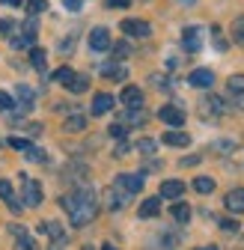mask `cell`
I'll return each instance as SVG.
<instances>
[{"label": "cell", "instance_id": "1", "mask_svg": "<svg viewBox=\"0 0 244 250\" xmlns=\"http://www.w3.org/2000/svg\"><path fill=\"white\" fill-rule=\"evenodd\" d=\"M60 206L69 211L72 227H86V224H93V217L99 214V200L89 188H78L75 194L60 197Z\"/></svg>", "mask_w": 244, "mask_h": 250}, {"label": "cell", "instance_id": "2", "mask_svg": "<svg viewBox=\"0 0 244 250\" xmlns=\"http://www.w3.org/2000/svg\"><path fill=\"white\" fill-rule=\"evenodd\" d=\"M18 179H21V203L36 208L42 203V185L36 179H30V176H18Z\"/></svg>", "mask_w": 244, "mask_h": 250}, {"label": "cell", "instance_id": "3", "mask_svg": "<svg viewBox=\"0 0 244 250\" xmlns=\"http://www.w3.org/2000/svg\"><path fill=\"white\" fill-rule=\"evenodd\" d=\"M226 113V102L221 99V96H205L203 102H200V116H211V119H215V116H224Z\"/></svg>", "mask_w": 244, "mask_h": 250}, {"label": "cell", "instance_id": "4", "mask_svg": "<svg viewBox=\"0 0 244 250\" xmlns=\"http://www.w3.org/2000/svg\"><path fill=\"white\" fill-rule=\"evenodd\" d=\"M113 185H119L125 194H140L143 191V176L140 173H119Z\"/></svg>", "mask_w": 244, "mask_h": 250}, {"label": "cell", "instance_id": "5", "mask_svg": "<svg viewBox=\"0 0 244 250\" xmlns=\"http://www.w3.org/2000/svg\"><path fill=\"white\" fill-rule=\"evenodd\" d=\"M122 33H125V36H134V39H146V36H152V27H149L146 21L125 18V21H122Z\"/></svg>", "mask_w": 244, "mask_h": 250}, {"label": "cell", "instance_id": "6", "mask_svg": "<svg viewBox=\"0 0 244 250\" xmlns=\"http://www.w3.org/2000/svg\"><path fill=\"white\" fill-rule=\"evenodd\" d=\"M158 119L167 122V125H173V128H179V125H185V110L176 107V104H164L158 110Z\"/></svg>", "mask_w": 244, "mask_h": 250}, {"label": "cell", "instance_id": "7", "mask_svg": "<svg viewBox=\"0 0 244 250\" xmlns=\"http://www.w3.org/2000/svg\"><path fill=\"white\" fill-rule=\"evenodd\" d=\"M182 45H185V51L197 54L203 48V30L200 27H185L182 30Z\"/></svg>", "mask_w": 244, "mask_h": 250}, {"label": "cell", "instance_id": "8", "mask_svg": "<svg viewBox=\"0 0 244 250\" xmlns=\"http://www.w3.org/2000/svg\"><path fill=\"white\" fill-rule=\"evenodd\" d=\"M89 48L93 51H110V30L107 27H96L89 33Z\"/></svg>", "mask_w": 244, "mask_h": 250}, {"label": "cell", "instance_id": "9", "mask_svg": "<svg viewBox=\"0 0 244 250\" xmlns=\"http://www.w3.org/2000/svg\"><path fill=\"white\" fill-rule=\"evenodd\" d=\"M125 200H128V194L122 191L119 185H113V188H107V191H104V203H107L110 211H119L122 206H125Z\"/></svg>", "mask_w": 244, "mask_h": 250}, {"label": "cell", "instance_id": "10", "mask_svg": "<svg viewBox=\"0 0 244 250\" xmlns=\"http://www.w3.org/2000/svg\"><path fill=\"white\" fill-rule=\"evenodd\" d=\"M226 89H229V96H232V102L244 110V75H232L229 81H226Z\"/></svg>", "mask_w": 244, "mask_h": 250}, {"label": "cell", "instance_id": "11", "mask_svg": "<svg viewBox=\"0 0 244 250\" xmlns=\"http://www.w3.org/2000/svg\"><path fill=\"white\" fill-rule=\"evenodd\" d=\"M188 83L197 86V89H208L211 83H215V72H211V69H194L191 78H188Z\"/></svg>", "mask_w": 244, "mask_h": 250}, {"label": "cell", "instance_id": "12", "mask_svg": "<svg viewBox=\"0 0 244 250\" xmlns=\"http://www.w3.org/2000/svg\"><path fill=\"white\" fill-rule=\"evenodd\" d=\"M42 235H48L51 241H57V244H63L66 241V232H63V227H60V224H54V221H45V224H39L36 227Z\"/></svg>", "mask_w": 244, "mask_h": 250}, {"label": "cell", "instance_id": "13", "mask_svg": "<svg viewBox=\"0 0 244 250\" xmlns=\"http://www.w3.org/2000/svg\"><path fill=\"white\" fill-rule=\"evenodd\" d=\"M113 104H116V99L110 96V92H99V96L93 99V116H104Z\"/></svg>", "mask_w": 244, "mask_h": 250}, {"label": "cell", "instance_id": "14", "mask_svg": "<svg viewBox=\"0 0 244 250\" xmlns=\"http://www.w3.org/2000/svg\"><path fill=\"white\" fill-rule=\"evenodd\" d=\"M182 194H185V185H182V182H176V179L161 182V197L164 200H179Z\"/></svg>", "mask_w": 244, "mask_h": 250}, {"label": "cell", "instance_id": "15", "mask_svg": "<svg viewBox=\"0 0 244 250\" xmlns=\"http://www.w3.org/2000/svg\"><path fill=\"white\" fill-rule=\"evenodd\" d=\"M36 33H39V21H36V15H30L27 21H24V27H21V39H24V45H33L36 42Z\"/></svg>", "mask_w": 244, "mask_h": 250}, {"label": "cell", "instance_id": "16", "mask_svg": "<svg viewBox=\"0 0 244 250\" xmlns=\"http://www.w3.org/2000/svg\"><path fill=\"white\" fill-rule=\"evenodd\" d=\"M0 197H3V203L18 214L21 211V203H18V197H15V191H12V185L6 182V179H0Z\"/></svg>", "mask_w": 244, "mask_h": 250}, {"label": "cell", "instance_id": "17", "mask_svg": "<svg viewBox=\"0 0 244 250\" xmlns=\"http://www.w3.org/2000/svg\"><path fill=\"white\" fill-rule=\"evenodd\" d=\"M224 203H226V208H229V211L244 214V188H235V191H229Z\"/></svg>", "mask_w": 244, "mask_h": 250}, {"label": "cell", "instance_id": "18", "mask_svg": "<svg viewBox=\"0 0 244 250\" xmlns=\"http://www.w3.org/2000/svg\"><path fill=\"white\" fill-rule=\"evenodd\" d=\"M15 96H18V102H21V104H18L21 113H27L30 107H33V89H30L27 83H18V86H15Z\"/></svg>", "mask_w": 244, "mask_h": 250}, {"label": "cell", "instance_id": "19", "mask_svg": "<svg viewBox=\"0 0 244 250\" xmlns=\"http://www.w3.org/2000/svg\"><path fill=\"white\" fill-rule=\"evenodd\" d=\"M119 99H122V104H128V107H140V104H143V92H140L137 86H125Z\"/></svg>", "mask_w": 244, "mask_h": 250}, {"label": "cell", "instance_id": "20", "mask_svg": "<svg viewBox=\"0 0 244 250\" xmlns=\"http://www.w3.org/2000/svg\"><path fill=\"white\" fill-rule=\"evenodd\" d=\"M102 75H104L107 81H125V78H128L125 66H116V62H104V66H102Z\"/></svg>", "mask_w": 244, "mask_h": 250}, {"label": "cell", "instance_id": "21", "mask_svg": "<svg viewBox=\"0 0 244 250\" xmlns=\"http://www.w3.org/2000/svg\"><path fill=\"white\" fill-rule=\"evenodd\" d=\"M122 122H128V125H143V122H146V110H143V104H140V107H128L125 113H122Z\"/></svg>", "mask_w": 244, "mask_h": 250}, {"label": "cell", "instance_id": "22", "mask_svg": "<svg viewBox=\"0 0 244 250\" xmlns=\"http://www.w3.org/2000/svg\"><path fill=\"white\" fill-rule=\"evenodd\" d=\"M63 128H66V131H72V134H78V131H86V116H81V113L69 116V119L63 122Z\"/></svg>", "mask_w": 244, "mask_h": 250}, {"label": "cell", "instance_id": "23", "mask_svg": "<svg viewBox=\"0 0 244 250\" xmlns=\"http://www.w3.org/2000/svg\"><path fill=\"white\" fill-rule=\"evenodd\" d=\"M158 211H161V200H158V197L143 200V206H140V217H155Z\"/></svg>", "mask_w": 244, "mask_h": 250}, {"label": "cell", "instance_id": "24", "mask_svg": "<svg viewBox=\"0 0 244 250\" xmlns=\"http://www.w3.org/2000/svg\"><path fill=\"white\" fill-rule=\"evenodd\" d=\"M164 143H167V146H188L191 137H188L185 131H167V134H164Z\"/></svg>", "mask_w": 244, "mask_h": 250}, {"label": "cell", "instance_id": "25", "mask_svg": "<svg viewBox=\"0 0 244 250\" xmlns=\"http://www.w3.org/2000/svg\"><path fill=\"white\" fill-rule=\"evenodd\" d=\"M66 89H69V92H75V96H81V92H86V89H89V78H86V75H75V78H72V83H69Z\"/></svg>", "mask_w": 244, "mask_h": 250}, {"label": "cell", "instance_id": "26", "mask_svg": "<svg viewBox=\"0 0 244 250\" xmlns=\"http://www.w3.org/2000/svg\"><path fill=\"white\" fill-rule=\"evenodd\" d=\"M45 62H48V57H45L42 48H33V51H30V66H33L36 72H45Z\"/></svg>", "mask_w": 244, "mask_h": 250}, {"label": "cell", "instance_id": "27", "mask_svg": "<svg viewBox=\"0 0 244 250\" xmlns=\"http://www.w3.org/2000/svg\"><path fill=\"white\" fill-rule=\"evenodd\" d=\"M194 191L197 194H211V191H215V179H208V176L194 179Z\"/></svg>", "mask_w": 244, "mask_h": 250}, {"label": "cell", "instance_id": "28", "mask_svg": "<svg viewBox=\"0 0 244 250\" xmlns=\"http://www.w3.org/2000/svg\"><path fill=\"white\" fill-rule=\"evenodd\" d=\"M173 217H176L179 224H188V221H191V208H188V203H176V206H173Z\"/></svg>", "mask_w": 244, "mask_h": 250}, {"label": "cell", "instance_id": "29", "mask_svg": "<svg viewBox=\"0 0 244 250\" xmlns=\"http://www.w3.org/2000/svg\"><path fill=\"white\" fill-rule=\"evenodd\" d=\"M72 78H75V72H72L69 66H63V69H57V72H54V81H57V83H63V86H69Z\"/></svg>", "mask_w": 244, "mask_h": 250}, {"label": "cell", "instance_id": "30", "mask_svg": "<svg viewBox=\"0 0 244 250\" xmlns=\"http://www.w3.org/2000/svg\"><path fill=\"white\" fill-rule=\"evenodd\" d=\"M232 36H235V42H238V45H244V15H241V18H235V24H232Z\"/></svg>", "mask_w": 244, "mask_h": 250}, {"label": "cell", "instance_id": "31", "mask_svg": "<svg viewBox=\"0 0 244 250\" xmlns=\"http://www.w3.org/2000/svg\"><path fill=\"white\" fill-rule=\"evenodd\" d=\"M27 9H30V15H39L48 9V0H27Z\"/></svg>", "mask_w": 244, "mask_h": 250}, {"label": "cell", "instance_id": "32", "mask_svg": "<svg viewBox=\"0 0 244 250\" xmlns=\"http://www.w3.org/2000/svg\"><path fill=\"white\" fill-rule=\"evenodd\" d=\"M12 107H18V104H15V99L9 96V92H0V110H3V113H9Z\"/></svg>", "mask_w": 244, "mask_h": 250}, {"label": "cell", "instance_id": "33", "mask_svg": "<svg viewBox=\"0 0 244 250\" xmlns=\"http://www.w3.org/2000/svg\"><path fill=\"white\" fill-rule=\"evenodd\" d=\"M24 152H27V158H30V161H39V164H45V152H42V149H36V146H27Z\"/></svg>", "mask_w": 244, "mask_h": 250}, {"label": "cell", "instance_id": "34", "mask_svg": "<svg viewBox=\"0 0 244 250\" xmlns=\"http://www.w3.org/2000/svg\"><path fill=\"white\" fill-rule=\"evenodd\" d=\"M149 83L155 86V89H170V81H167V78H161V75H152V78H149Z\"/></svg>", "mask_w": 244, "mask_h": 250}, {"label": "cell", "instance_id": "35", "mask_svg": "<svg viewBox=\"0 0 244 250\" xmlns=\"http://www.w3.org/2000/svg\"><path fill=\"white\" fill-rule=\"evenodd\" d=\"M155 149H158V143H155V140H140V143H137V152H146V155H152Z\"/></svg>", "mask_w": 244, "mask_h": 250}, {"label": "cell", "instance_id": "36", "mask_svg": "<svg viewBox=\"0 0 244 250\" xmlns=\"http://www.w3.org/2000/svg\"><path fill=\"white\" fill-rule=\"evenodd\" d=\"M107 131H110V137H116V140H122V137H125V125H122V122H113V125H110V128H107Z\"/></svg>", "mask_w": 244, "mask_h": 250}, {"label": "cell", "instance_id": "37", "mask_svg": "<svg viewBox=\"0 0 244 250\" xmlns=\"http://www.w3.org/2000/svg\"><path fill=\"white\" fill-rule=\"evenodd\" d=\"M57 48H60V51H63V54H72V48H75V36H69V39H63V42H60Z\"/></svg>", "mask_w": 244, "mask_h": 250}, {"label": "cell", "instance_id": "38", "mask_svg": "<svg viewBox=\"0 0 244 250\" xmlns=\"http://www.w3.org/2000/svg\"><path fill=\"white\" fill-rule=\"evenodd\" d=\"M9 235H12V238L18 241V238H24V235H27V229H24L21 224H15V227H9Z\"/></svg>", "mask_w": 244, "mask_h": 250}, {"label": "cell", "instance_id": "39", "mask_svg": "<svg viewBox=\"0 0 244 250\" xmlns=\"http://www.w3.org/2000/svg\"><path fill=\"white\" fill-rule=\"evenodd\" d=\"M63 6H66L69 12H78V9L83 6V0H63Z\"/></svg>", "mask_w": 244, "mask_h": 250}, {"label": "cell", "instance_id": "40", "mask_svg": "<svg viewBox=\"0 0 244 250\" xmlns=\"http://www.w3.org/2000/svg\"><path fill=\"white\" fill-rule=\"evenodd\" d=\"M18 250H36V247H33V241H30V235L18 238Z\"/></svg>", "mask_w": 244, "mask_h": 250}, {"label": "cell", "instance_id": "41", "mask_svg": "<svg viewBox=\"0 0 244 250\" xmlns=\"http://www.w3.org/2000/svg\"><path fill=\"white\" fill-rule=\"evenodd\" d=\"M9 146H12V149H21V152H24V149H27L30 143H27V140H21V137H12V140H9Z\"/></svg>", "mask_w": 244, "mask_h": 250}, {"label": "cell", "instance_id": "42", "mask_svg": "<svg viewBox=\"0 0 244 250\" xmlns=\"http://www.w3.org/2000/svg\"><path fill=\"white\" fill-rule=\"evenodd\" d=\"M128 3H131V0H107V6H110V9H125Z\"/></svg>", "mask_w": 244, "mask_h": 250}, {"label": "cell", "instance_id": "43", "mask_svg": "<svg viewBox=\"0 0 244 250\" xmlns=\"http://www.w3.org/2000/svg\"><path fill=\"white\" fill-rule=\"evenodd\" d=\"M128 149H131V146H128V143H119V146H116V152H113V155H116V158H125V155H128Z\"/></svg>", "mask_w": 244, "mask_h": 250}, {"label": "cell", "instance_id": "44", "mask_svg": "<svg viewBox=\"0 0 244 250\" xmlns=\"http://www.w3.org/2000/svg\"><path fill=\"white\" fill-rule=\"evenodd\" d=\"M27 134H30V137H39V134H42V125H39V122H36V125H27Z\"/></svg>", "mask_w": 244, "mask_h": 250}, {"label": "cell", "instance_id": "45", "mask_svg": "<svg viewBox=\"0 0 244 250\" xmlns=\"http://www.w3.org/2000/svg\"><path fill=\"white\" fill-rule=\"evenodd\" d=\"M0 30H3V33H9V36H12V33H15V24H12V21H0Z\"/></svg>", "mask_w": 244, "mask_h": 250}, {"label": "cell", "instance_id": "46", "mask_svg": "<svg viewBox=\"0 0 244 250\" xmlns=\"http://www.w3.org/2000/svg\"><path fill=\"white\" fill-rule=\"evenodd\" d=\"M200 164V155H191V158H182V167H194Z\"/></svg>", "mask_w": 244, "mask_h": 250}, {"label": "cell", "instance_id": "47", "mask_svg": "<svg viewBox=\"0 0 244 250\" xmlns=\"http://www.w3.org/2000/svg\"><path fill=\"white\" fill-rule=\"evenodd\" d=\"M221 229H226V232H235V229H238V224H235V221H221Z\"/></svg>", "mask_w": 244, "mask_h": 250}, {"label": "cell", "instance_id": "48", "mask_svg": "<svg viewBox=\"0 0 244 250\" xmlns=\"http://www.w3.org/2000/svg\"><path fill=\"white\" fill-rule=\"evenodd\" d=\"M113 54H116L119 60H122V57H128V45H116V48H113Z\"/></svg>", "mask_w": 244, "mask_h": 250}, {"label": "cell", "instance_id": "49", "mask_svg": "<svg viewBox=\"0 0 244 250\" xmlns=\"http://www.w3.org/2000/svg\"><path fill=\"white\" fill-rule=\"evenodd\" d=\"M0 3H3V6H21L24 0H0Z\"/></svg>", "mask_w": 244, "mask_h": 250}, {"label": "cell", "instance_id": "50", "mask_svg": "<svg viewBox=\"0 0 244 250\" xmlns=\"http://www.w3.org/2000/svg\"><path fill=\"white\" fill-rule=\"evenodd\" d=\"M197 250H218L215 244H205V247H197Z\"/></svg>", "mask_w": 244, "mask_h": 250}, {"label": "cell", "instance_id": "51", "mask_svg": "<svg viewBox=\"0 0 244 250\" xmlns=\"http://www.w3.org/2000/svg\"><path fill=\"white\" fill-rule=\"evenodd\" d=\"M102 250H116V247H113V244H104V247H102Z\"/></svg>", "mask_w": 244, "mask_h": 250}, {"label": "cell", "instance_id": "52", "mask_svg": "<svg viewBox=\"0 0 244 250\" xmlns=\"http://www.w3.org/2000/svg\"><path fill=\"white\" fill-rule=\"evenodd\" d=\"M182 3H194V0H182Z\"/></svg>", "mask_w": 244, "mask_h": 250}, {"label": "cell", "instance_id": "53", "mask_svg": "<svg viewBox=\"0 0 244 250\" xmlns=\"http://www.w3.org/2000/svg\"><path fill=\"white\" fill-rule=\"evenodd\" d=\"M83 250H93V247H83Z\"/></svg>", "mask_w": 244, "mask_h": 250}]
</instances>
